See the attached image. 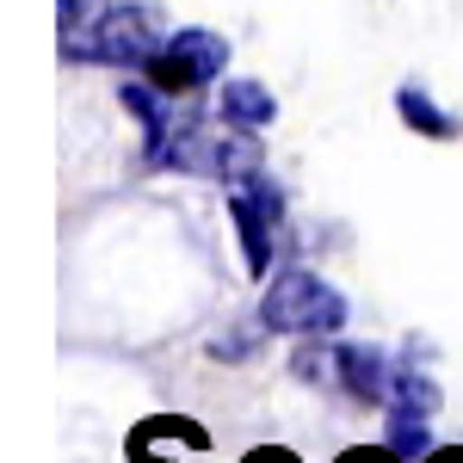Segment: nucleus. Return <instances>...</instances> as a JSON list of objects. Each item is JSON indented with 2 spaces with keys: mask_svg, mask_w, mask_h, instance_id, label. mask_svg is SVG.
Listing matches in <instances>:
<instances>
[{
  "mask_svg": "<svg viewBox=\"0 0 463 463\" xmlns=\"http://www.w3.org/2000/svg\"><path fill=\"white\" fill-rule=\"evenodd\" d=\"M390 408L432 414V408H439V383H432V377H420V371H395V377H390Z\"/></svg>",
  "mask_w": 463,
  "mask_h": 463,
  "instance_id": "nucleus-8",
  "label": "nucleus"
},
{
  "mask_svg": "<svg viewBox=\"0 0 463 463\" xmlns=\"http://www.w3.org/2000/svg\"><path fill=\"white\" fill-rule=\"evenodd\" d=\"M229 211H235V229H241V260H248L253 279H266V266H272V216H279V198H272V185L260 174L241 179V185H229Z\"/></svg>",
  "mask_w": 463,
  "mask_h": 463,
  "instance_id": "nucleus-4",
  "label": "nucleus"
},
{
  "mask_svg": "<svg viewBox=\"0 0 463 463\" xmlns=\"http://www.w3.org/2000/svg\"><path fill=\"white\" fill-rule=\"evenodd\" d=\"M69 62H111V69H137V62H155L161 56V13L143 6V0H124V6H106L93 13L87 25H74L62 37Z\"/></svg>",
  "mask_w": 463,
  "mask_h": 463,
  "instance_id": "nucleus-1",
  "label": "nucleus"
},
{
  "mask_svg": "<svg viewBox=\"0 0 463 463\" xmlns=\"http://www.w3.org/2000/svg\"><path fill=\"white\" fill-rule=\"evenodd\" d=\"M432 432H427V414H408V408H390V451L395 458H427Z\"/></svg>",
  "mask_w": 463,
  "mask_h": 463,
  "instance_id": "nucleus-9",
  "label": "nucleus"
},
{
  "mask_svg": "<svg viewBox=\"0 0 463 463\" xmlns=\"http://www.w3.org/2000/svg\"><path fill=\"white\" fill-rule=\"evenodd\" d=\"M427 463H463V451H432Z\"/></svg>",
  "mask_w": 463,
  "mask_h": 463,
  "instance_id": "nucleus-12",
  "label": "nucleus"
},
{
  "mask_svg": "<svg viewBox=\"0 0 463 463\" xmlns=\"http://www.w3.org/2000/svg\"><path fill=\"white\" fill-rule=\"evenodd\" d=\"M340 463H408V458H395L390 445H383V451H346Z\"/></svg>",
  "mask_w": 463,
  "mask_h": 463,
  "instance_id": "nucleus-10",
  "label": "nucleus"
},
{
  "mask_svg": "<svg viewBox=\"0 0 463 463\" xmlns=\"http://www.w3.org/2000/svg\"><path fill=\"white\" fill-rule=\"evenodd\" d=\"M260 321L272 334H340L346 327V297L316 279V272H285L272 279L266 303H260Z\"/></svg>",
  "mask_w": 463,
  "mask_h": 463,
  "instance_id": "nucleus-2",
  "label": "nucleus"
},
{
  "mask_svg": "<svg viewBox=\"0 0 463 463\" xmlns=\"http://www.w3.org/2000/svg\"><path fill=\"white\" fill-rule=\"evenodd\" d=\"M395 111H402L420 137H458V118H445V111L432 106L420 87H402V93H395Z\"/></svg>",
  "mask_w": 463,
  "mask_h": 463,
  "instance_id": "nucleus-7",
  "label": "nucleus"
},
{
  "mask_svg": "<svg viewBox=\"0 0 463 463\" xmlns=\"http://www.w3.org/2000/svg\"><path fill=\"white\" fill-rule=\"evenodd\" d=\"M272 111H279V99H272L260 80H222V118H229L235 130H260V124H272Z\"/></svg>",
  "mask_w": 463,
  "mask_h": 463,
  "instance_id": "nucleus-6",
  "label": "nucleus"
},
{
  "mask_svg": "<svg viewBox=\"0 0 463 463\" xmlns=\"http://www.w3.org/2000/svg\"><path fill=\"white\" fill-rule=\"evenodd\" d=\"M334 371H340L346 395H358V402H383L390 395V377H395L377 346H340L334 353Z\"/></svg>",
  "mask_w": 463,
  "mask_h": 463,
  "instance_id": "nucleus-5",
  "label": "nucleus"
},
{
  "mask_svg": "<svg viewBox=\"0 0 463 463\" xmlns=\"http://www.w3.org/2000/svg\"><path fill=\"white\" fill-rule=\"evenodd\" d=\"M248 463H297V458H290V451H253Z\"/></svg>",
  "mask_w": 463,
  "mask_h": 463,
  "instance_id": "nucleus-11",
  "label": "nucleus"
},
{
  "mask_svg": "<svg viewBox=\"0 0 463 463\" xmlns=\"http://www.w3.org/2000/svg\"><path fill=\"white\" fill-rule=\"evenodd\" d=\"M229 62V43L204 25H192V32H174L161 43V56L148 62V87H161V93H198V87H211L216 74Z\"/></svg>",
  "mask_w": 463,
  "mask_h": 463,
  "instance_id": "nucleus-3",
  "label": "nucleus"
}]
</instances>
